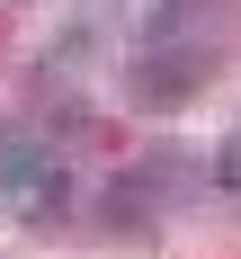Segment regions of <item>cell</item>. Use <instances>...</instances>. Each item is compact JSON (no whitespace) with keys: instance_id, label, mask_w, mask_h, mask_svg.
I'll list each match as a JSON object with an SVG mask.
<instances>
[{"instance_id":"cell-1","label":"cell","mask_w":241,"mask_h":259,"mask_svg":"<svg viewBox=\"0 0 241 259\" xmlns=\"http://www.w3.org/2000/svg\"><path fill=\"white\" fill-rule=\"evenodd\" d=\"M0 197L18 214H63L72 206V161L36 125H0Z\"/></svg>"},{"instance_id":"cell-2","label":"cell","mask_w":241,"mask_h":259,"mask_svg":"<svg viewBox=\"0 0 241 259\" xmlns=\"http://www.w3.org/2000/svg\"><path fill=\"white\" fill-rule=\"evenodd\" d=\"M206 72H214V54H206V45L179 54V36H170V45H152L143 63H134L125 90H134L143 107H179V99H197V90H206Z\"/></svg>"},{"instance_id":"cell-3","label":"cell","mask_w":241,"mask_h":259,"mask_svg":"<svg viewBox=\"0 0 241 259\" xmlns=\"http://www.w3.org/2000/svg\"><path fill=\"white\" fill-rule=\"evenodd\" d=\"M214 179H223V188H241V134L223 143V152H214Z\"/></svg>"}]
</instances>
